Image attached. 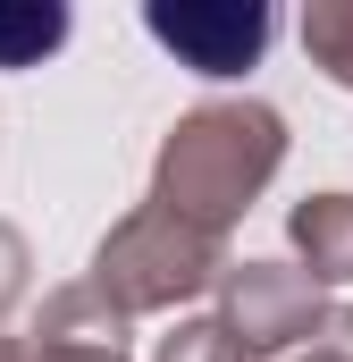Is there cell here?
I'll use <instances>...</instances> for the list:
<instances>
[{"instance_id":"1","label":"cell","mask_w":353,"mask_h":362,"mask_svg":"<svg viewBox=\"0 0 353 362\" xmlns=\"http://www.w3.org/2000/svg\"><path fill=\"white\" fill-rule=\"evenodd\" d=\"M143 25L169 42L185 68H202V76H236V68H253V59L269 51V34H277V17H269V8H219V0L152 8Z\"/></svg>"},{"instance_id":"2","label":"cell","mask_w":353,"mask_h":362,"mask_svg":"<svg viewBox=\"0 0 353 362\" xmlns=\"http://www.w3.org/2000/svg\"><path fill=\"white\" fill-rule=\"evenodd\" d=\"M59 34H68V8H0V68L42 59Z\"/></svg>"}]
</instances>
